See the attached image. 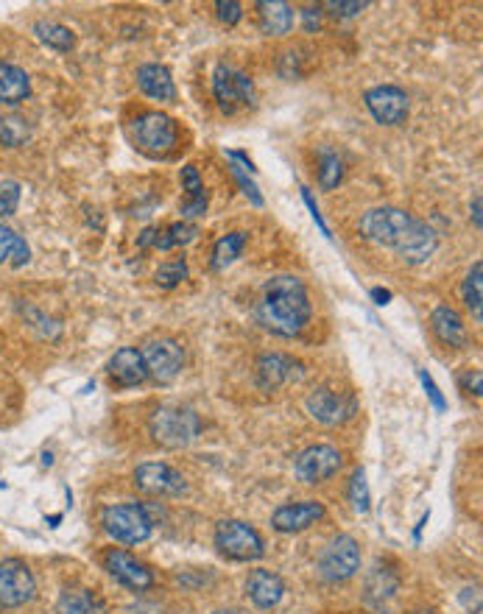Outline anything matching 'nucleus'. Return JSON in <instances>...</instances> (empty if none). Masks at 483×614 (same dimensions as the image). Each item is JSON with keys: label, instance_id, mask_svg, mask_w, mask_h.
<instances>
[{"label": "nucleus", "instance_id": "obj_17", "mask_svg": "<svg viewBox=\"0 0 483 614\" xmlns=\"http://www.w3.org/2000/svg\"><path fill=\"white\" fill-rule=\"evenodd\" d=\"M255 377L257 386L263 391H274V388L285 386L291 380H299L302 377V363L288 358V355H280V352H269V355L257 358Z\"/></svg>", "mask_w": 483, "mask_h": 614}, {"label": "nucleus", "instance_id": "obj_25", "mask_svg": "<svg viewBox=\"0 0 483 614\" xmlns=\"http://www.w3.org/2000/svg\"><path fill=\"white\" fill-rule=\"evenodd\" d=\"M31 95V79L23 67L0 62V107H17Z\"/></svg>", "mask_w": 483, "mask_h": 614}, {"label": "nucleus", "instance_id": "obj_5", "mask_svg": "<svg viewBox=\"0 0 483 614\" xmlns=\"http://www.w3.org/2000/svg\"><path fill=\"white\" fill-rule=\"evenodd\" d=\"M132 140L148 157H168L179 143V129L171 115L151 109L132 121Z\"/></svg>", "mask_w": 483, "mask_h": 614}, {"label": "nucleus", "instance_id": "obj_7", "mask_svg": "<svg viewBox=\"0 0 483 614\" xmlns=\"http://www.w3.org/2000/svg\"><path fill=\"white\" fill-rule=\"evenodd\" d=\"M213 95L218 109L224 115H235L241 109L255 107V81L243 70L232 65H215L213 70Z\"/></svg>", "mask_w": 483, "mask_h": 614}, {"label": "nucleus", "instance_id": "obj_1", "mask_svg": "<svg viewBox=\"0 0 483 614\" xmlns=\"http://www.w3.org/2000/svg\"><path fill=\"white\" fill-rule=\"evenodd\" d=\"M310 296L305 282L294 274H277L266 282L263 296L257 302V321L280 338H294L308 327Z\"/></svg>", "mask_w": 483, "mask_h": 614}, {"label": "nucleus", "instance_id": "obj_22", "mask_svg": "<svg viewBox=\"0 0 483 614\" xmlns=\"http://www.w3.org/2000/svg\"><path fill=\"white\" fill-rule=\"evenodd\" d=\"M285 595V584L277 573L271 570H252L246 578V598L255 603L257 609H274Z\"/></svg>", "mask_w": 483, "mask_h": 614}, {"label": "nucleus", "instance_id": "obj_42", "mask_svg": "<svg viewBox=\"0 0 483 614\" xmlns=\"http://www.w3.org/2000/svg\"><path fill=\"white\" fill-rule=\"evenodd\" d=\"M299 190H302V199H305V204H308L310 218H313V221H316V227L322 229V235H324V238H333V235H330V227H327V224H324L322 213H319V204H316V201H313V196H310V190H308V187H299Z\"/></svg>", "mask_w": 483, "mask_h": 614}, {"label": "nucleus", "instance_id": "obj_36", "mask_svg": "<svg viewBox=\"0 0 483 614\" xmlns=\"http://www.w3.org/2000/svg\"><path fill=\"white\" fill-rule=\"evenodd\" d=\"M17 204H20V185L17 182L0 185V218L17 213Z\"/></svg>", "mask_w": 483, "mask_h": 614}, {"label": "nucleus", "instance_id": "obj_38", "mask_svg": "<svg viewBox=\"0 0 483 614\" xmlns=\"http://www.w3.org/2000/svg\"><path fill=\"white\" fill-rule=\"evenodd\" d=\"M322 9H330V14L333 17H355V14H361L363 9H369V3L366 0H330V3H324Z\"/></svg>", "mask_w": 483, "mask_h": 614}, {"label": "nucleus", "instance_id": "obj_11", "mask_svg": "<svg viewBox=\"0 0 483 614\" xmlns=\"http://www.w3.org/2000/svg\"><path fill=\"white\" fill-rule=\"evenodd\" d=\"M146 372L151 380L157 383H171L179 377L182 366H185V352L176 344L174 338H154L148 341L146 347L140 349Z\"/></svg>", "mask_w": 483, "mask_h": 614}, {"label": "nucleus", "instance_id": "obj_26", "mask_svg": "<svg viewBox=\"0 0 483 614\" xmlns=\"http://www.w3.org/2000/svg\"><path fill=\"white\" fill-rule=\"evenodd\" d=\"M56 614H107V603L90 589L70 587L59 595Z\"/></svg>", "mask_w": 483, "mask_h": 614}, {"label": "nucleus", "instance_id": "obj_47", "mask_svg": "<svg viewBox=\"0 0 483 614\" xmlns=\"http://www.w3.org/2000/svg\"><path fill=\"white\" fill-rule=\"evenodd\" d=\"M213 614H246V612H241V609H221V612H213Z\"/></svg>", "mask_w": 483, "mask_h": 614}, {"label": "nucleus", "instance_id": "obj_33", "mask_svg": "<svg viewBox=\"0 0 483 614\" xmlns=\"http://www.w3.org/2000/svg\"><path fill=\"white\" fill-rule=\"evenodd\" d=\"M344 179V165H341V157L330 148H322V160H319V185L324 190H333V187L341 185Z\"/></svg>", "mask_w": 483, "mask_h": 614}, {"label": "nucleus", "instance_id": "obj_8", "mask_svg": "<svg viewBox=\"0 0 483 614\" xmlns=\"http://www.w3.org/2000/svg\"><path fill=\"white\" fill-rule=\"evenodd\" d=\"M358 570H361V548H358L355 536L349 534L336 536L319 559V575L327 584L349 581Z\"/></svg>", "mask_w": 483, "mask_h": 614}, {"label": "nucleus", "instance_id": "obj_15", "mask_svg": "<svg viewBox=\"0 0 483 614\" xmlns=\"http://www.w3.org/2000/svg\"><path fill=\"white\" fill-rule=\"evenodd\" d=\"M104 570L121 587L132 589V592H146V589L154 587V575H151L146 564H140L132 553H126L121 548H109L104 553Z\"/></svg>", "mask_w": 483, "mask_h": 614}, {"label": "nucleus", "instance_id": "obj_13", "mask_svg": "<svg viewBox=\"0 0 483 614\" xmlns=\"http://www.w3.org/2000/svg\"><path fill=\"white\" fill-rule=\"evenodd\" d=\"M305 405H308V414L313 416L316 422L330 425V428L344 425V422H349L352 416L358 414V402H355V397H349L344 391H333V388H319V391H313L308 400H305Z\"/></svg>", "mask_w": 483, "mask_h": 614}, {"label": "nucleus", "instance_id": "obj_39", "mask_svg": "<svg viewBox=\"0 0 483 614\" xmlns=\"http://www.w3.org/2000/svg\"><path fill=\"white\" fill-rule=\"evenodd\" d=\"M232 174H235V179H238V185H241V190L252 199V204L255 207H263V196H260V190H257V185L249 179V176L243 174L241 165H232Z\"/></svg>", "mask_w": 483, "mask_h": 614}, {"label": "nucleus", "instance_id": "obj_32", "mask_svg": "<svg viewBox=\"0 0 483 614\" xmlns=\"http://www.w3.org/2000/svg\"><path fill=\"white\" fill-rule=\"evenodd\" d=\"M28 137H31V126H28L26 118H20V115H0V146H26Z\"/></svg>", "mask_w": 483, "mask_h": 614}, {"label": "nucleus", "instance_id": "obj_19", "mask_svg": "<svg viewBox=\"0 0 483 614\" xmlns=\"http://www.w3.org/2000/svg\"><path fill=\"white\" fill-rule=\"evenodd\" d=\"M112 383L118 388H137L143 386L148 380L146 363H143V355L140 349L135 347H123L112 355V361L107 366Z\"/></svg>", "mask_w": 483, "mask_h": 614}, {"label": "nucleus", "instance_id": "obj_30", "mask_svg": "<svg viewBox=\"0 0 483 614\" xmlns=\"http://www.w3.org/2000/svg\"><path fill=\"white\" fill-rule=\"evenodd\" d=\"M6 260H12L14 268L26 266L28 260H31V246H28L26 238L17 235L12 227L0 224V266H3Z\"/></svg>", "mask_w": 483, "mask_h": 614}, {"label": "nucleus", "instance_id": "obj_34", "mask_svg": "<svg viewBox=\"0 0 483 614\" xmlns=\"http://www.w3.org/2000/svg\"><path fill=\"white\" fill-rule=\"evenodd\" d=\"M188 274V260L179 257V260H171V263H162V266L157 268V274H154V282H157L160 288H165V291H171V288H176V285H182V282L188 280Z\"/></svg>", "mask_w": 483, "mask_h": 614}, {"label": "nucleus", "instance_id": "obj_20", "mask_svg": "<svg viewBox=\"0 0 483 614\" xmlns=\"http://www.w3.org/2000/svg\"><path fill=\"white\" fill-rule=\"evenodd\" d=\"M137 87L148 95L151 101H160V104H174L176 101V84L171 70L157 62H148V65L137 67Z\"/></svg>", "mask_w": 483, "mask_h": 614}, {"label": "nucleus", "instance_id": "obj_6", "mask_svg": "<svg viewBox=\"0 0 483 614\" xmlns=\"http://www.w3.org/2000/svg\"><path fill=\"white\" fill-rule=\"evenodd\" d=\"M215 548L229 561H257L266 556V542L249 522L224 520L215 525Z\"/></svg>", "mask_w": 483, "mask_h": 614}, {"label": "nucleus", "instance_id": "obj_46", "mask_svg": "<svg viewBox=\"0 0 483 614\" xmlns=\"http://www.w3.org/2000/svg\"><path fill=\"white\" fill-rule=\"evenodd\" d=\"M472 221H475V229H481L483 227V221H481V196H475L472 199Z\"/></svg>", "mask_w": 483, "mask_h": 614}, {"label": "nucleus", "instance_id": "obj_29", "mask_svg": "<svg viewBox=\"0 0 483 614\" xmlns=\"http://www.w3.org/2000/svg\"><path fill=\"white\" fill-rule=\"evenodd\" d=\"M246 241H249L246 232H229V235H224V238L213 246L210 268H213V271H224V268L232 266L243 254V249H246Z\"/></svg>", "mask_w": 483, "mask_h": 614}, {"label": "nucleus", "instance_id": "obj_40", "mask_svg": "<svg viewBox=\"0 0 483 614\" xmlns=\"http://www.w3.org/2000/svg\"><path fill=\"white\" fill-rule=\"evenodd\" d=\"M419 380H422V388L428 391L430 402H433V408L439 411V414H444L447 411V400H444V394L439 391V386L433 383V377H430L428 372H419Z\"/></svg>", "mask_w": 483, "mask_h": 614}, {"label": "nucleus", "instance_id": "obj_14", "mask_svg": "<svg viewBox=\"0 0 483 614\" xmlns=\"http://www.w3.org/2000/svg\"><path fill=\"white\" fill-rule=\"evenodd\" d=\"M363 101L380 126H400V123H405L408 109H411L405 90L394 87V84H377L372 90H366Z\"/></svg>", "mask_w": 483, "mask_h": 614}, {"label": "nucleus", "instance_id": "obj_23", "mask_svg": "<svg viewBox=\"0 0 483 614\" xmlns=\"http://www.w3.org/2000/svg\"><path fill=\"white\" fill-rule=\"evenodd\" d=\"M436 249H439V235L425 221H416V227L411 229V235L405 238L397 254L403 257L408 266H422V263H428L430 257L436 254Z\"/></svg>", "mask_w": 483, "mask_h": 614}, {"label": "nucleus", "instance_id": "obj_35", "mask_svg": "<svg viewBox=\"0 0 483 614\" xmlns=\"http://www.w3.org/2000/svg\"><path fill=\"white\" fill-rule=\"evenodd\" d=\"M349 503L358 514H369V508H372V494H369V483H366L363 469H358L349 481Z\"/></svg>", "mask_w": 483, "mask_h": 614}, {"label": "nucleus", "instance_id": "obj_12", "mask_svg": "<svg viewBox=\"0 0 483 614\" xmlns=\"http://www.w3.org/2000/svg\"><path fill=\"white\" fill-rule=\"evenodd\" d=\"M135 489L151 497H179L188 492V483L182 478V472L171 464H140L132 475Z\"/></svg>", "mask_w": 483, "mask_h": 614}, {"label": "nucleus", "instance_id": "obj_41", "mask_svg": "<svg viewBox=\"0 0 483 614\" xmlns=\"http://www.w3.org/2000/svg\"><path fill=\"white\" fill-rule=\"evenodd\" d=\"M299 14H302V26H305L308 34H316V31L322 28V17H324L322 6H305Z\"/></svg>", "mask_w": 483, "mask_h": 614}, {"label": "nucleus", "instance_id": "obj_45", "mask_svg": "<svg viewBox=\"0 0 483 614\" xmlns=\"http://www.w3.org/2000/svg\"><path fill=\"white\" fill-rule=\"evenodd\" d=\"M369 296H372V299H375V305H389L391 302V291H386V288H372V291H369Z\"/></svg>", "mask_w": 483, "mask_h": 614}, {"label": "nucleus", "instance_id": "obj_37", "mask_svg": "<svg viewBox=\"0 0 483 614\" xmlns=\"http://www.w3.org/2000/svg\"><path fill=\"white\" fill-rule=\"evenodd\" d=\"M215 14H218V20H221L224 26L232 28L243 20V6L238 0H218V3H215Z\"/></svg>", "mask_w": 483, "mask_h": 614}, {"label": "nucleus", "instance_id": "obj_43", "mask_svg": "<svg viewBox=\"0 0 483 614\" xmlns=\"http://www.w3.org/2000/svg\"><path fill=\"white\" fill-rule=\"evenodd\" d=\"M461 388L467 391V394H475V397H481V372L478 369H467V372L461 374Z\"/></svg>", "mask_w": 483, "mask_h": 614}, {"label": "nucleus", "instance_id": "obj_27", "mask_svg": "<svg viewBox=\"0 0 483 614\" xmlns=\"http://www.w3.org/2000/svg\"><path fill=\"white\" fill-rule=\"evenodd\" d=\"M182 187L188 193V199L182 201V215L185 218H199L207 213V187H204L202 176L196 171V165H185L182 168Z\"/></svg>", "mask_w": 483, "mask_h": 614}, {"label": "nucleus", "instance_id": "obj_18", "mask_svg": "<svg viewBox=\"0 0 483 614\" xmlns=\"http://www.w3.org/2000/svg\"><path fill=\"white\" fill-rule=\"evenodd\" d=\"M199 227L190 221H176L168 227H148L143 235H137V246L140 249H154V252H171L179 246H188L190 241H196Z\"/></svg>", "mask_w": 483, "mask_h": 614}, {"label": "nucleus", "instance_id": "obj_21", "mask_svg": "<svg viewBox=\"0 0 483 614\" xmlns=\"http://www.w3.org/2000/svg\"><path fill=\"white\" fill-rule=\"evenodd\" d=\"M430 324H433V333L442 341L444 347L450 349H464L470 344V333H467V324L461 319V313L453 310V307L439 305L430 316Z\"/></svg>", "mask_w": 483, "mask_h": 614}, {"label": "nucleus", "instance_id": "obj_3", "mask_svg": "<svg viewBox=\"0 0 483 614\" xmlns=\"http://www.w3.org/2000/svg\"><path fill=\"white\" fill-rule=\"evenodd\" d=\"M416 221L419 218L405 213L400 207H375V210L363 213V218L358 221V232L369 243H377V246H386V249L397 252L405 243V238L411 235V229L416 227Z\"/></svg>", "mask_w": 483, "mask_h": 614}, {"label": "nucleus", "instance_id": "obj_28", "mask_svg": "<svg viewBox=\"0 0 483 614\" xmlns=\"http://www.w3.org/2000/svg\"><path fill=\"white\" fill-rule=\"evenodd\" d=\"M34 37L42 45H48L51 51H59V54H68L70 48L76 45V34L62 23H54V20H37L34 23Z\"/></svg>", "mask_w": 483, "mask_h": 614}, {"label": "nucleus", "instance_id": "obj_44", "mask_svg": "<svg viewBox=\"0 0 483 614\" xmlns=\"http://www.w3.org/2000/svg\"><path fill=\"white\" fill-rule=\"evenodd\" d=\"M227 157L232 162H241L243 168H249V174H255L257 168H255V162L249 160V157H246V154H243V151H227Z\"/></svg>", "mask_w": 483, "mask_h": 614}, {"label": "nucleus", "instance_id": "obj_2", "mask_svg": "<svg viewBox=\"0 0 483 614\" xmlns=\"http://www.w3.org/2000/svg\"><path fill=\"white\" fill-rule=\"evenodd\" d=\"M148 430H151V439L165 450H182L196 441L199 430H202V419L190 408L162 405L148 419Z\"/></svg>", "mask_w": 483, "mask_h": 614}, {"label": "nucleus", "instance_id": "obj_4", "mask_svg": "<svg viewBox=\"0 0 483 614\" xmlns=\"http://www.w3.org/2000/svg\"><path fill=\"white\" fill-rule=\"evenodd\" d=\"M101 525L115 542L121 545H140L154 534V517L151 508L143 503H118L101 511Z\"/></svg>", "mask_w": 483, "mask_h": 614}, {"label": "nucleus", "instance_id": "obj_31", "mask_svg": "<svg viewBox=\"0 0 483 614\" xmlns=\"http://www.w3.org/2000/svg\"><path fill=\"white\" fill-rule=\"evenodd\" d=\"M464 305L470 307L472 319L481 324L483 321V263L478 260L470 268L467 280H464Z\"/></svg>", "mask_w": 483, "mask_h": 614}, {"label": "nucleus", "instance_id": "obj_9", "mask_svg": "<svg viewBox=\"0 0 483 614\" xmlns=\"http://www.w3.org/2000/svg\"><path fill=\"white\" fill-rule=\"evenodd\" d=\"M37 592V578L31 573L23 559L0 561V606L3 609H17L34 601Z\"/></svg>", "mask_w": 483, "mask_h": 614}, {"label": "nucleus", "instance_id": "obj_24", "mask_svg": "<svg viewBox=\"0 0 483 614\" xmlns=\"http://www.w3.org/2000/svg\"><path fill=\"white\" fill-rule=\"evenodd\" d=\"M257 26L266 37H285L294 28V9L282 0H260L257 3Z\"/></svg>", "mask_w": 483, "mask_h": 614}, {"label": "nucleus", "instance_id": "obj_16", "mask_svg": "<svg viewBox=\"0 0 483 614\" xmlns=\"http://www.w3.org/2000/svg\"><path fill=\"white\" fill-rule=\"evenodd\" d=\"M324 503L319 500H302V503H285L271 514V528L277 534H299L308 531L316 522L324 520Z\"/></svg>", "mask_w": 483, "mask_h": 614}, {"label": "nucleus", "instance_id": "obj_10", "mask_svg": "<svg viewBox=\"0 0 483 614\" xmlns=\"http://www.w3.org/2000/svg\"><path fill=\"white\" fill-rule=\"evenodd\" d=\"M341 464H344V455L338 453L333 444H313V447L296 455L294 475L296 481L316 486V483L330 481L341 469Z\"/></svg>", "mask_w": 483, "mask_h": 614}]
</instances>
